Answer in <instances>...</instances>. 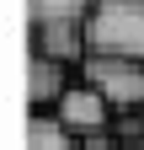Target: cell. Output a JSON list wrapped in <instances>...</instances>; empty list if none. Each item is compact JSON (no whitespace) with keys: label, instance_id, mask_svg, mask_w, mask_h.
Returning <instances> with one entry per match:
<instances>
[{"label":"cell","instance_id":"cell-2","mask_svg":"<svg viewBox=\"0 0 144 150\" xmlns=\"http://www.w3.org/2000/svg\"><path fill=\"white\" fill-rule=\"evenodd\" d=\"M85 86L117 118L123 112H144V64H134V59H96L91 54L85 59Z\"/></svg>","mask_w":144,"mask_h":150},{"label":"cell","instance_id":"cell-1","mask_svg":"<svg viewBox=\"0 0 144 150\" xmlns=\"http://www.w3.org/2000/svg\"><path fill=\"white\" fill-rule=\"evenodd\" d=\"M96 59H134L144 64V0H96L85 22Z\"/></svg>","mask_w":144,"mask_h":150},{"label":"cell","instance_id":"cell-4","mask_svg":"<svg viewBox=\"0 0 144 150\" xmlns=\"http://www.w3.org/2000/svg\"><path fill=\"white\" fill-rule=\"evenodd\" d=\"M69 86H75V81H69L64 64H53V59H43V54H32V64H27V97H32V107H38V112H53V107L64 102Z\"/></svg>","mask_w":144,"mask_h":150},{"label":"cell","instance_id":"cell-5","mask_svg":"<svg viewBox=\"0 0 144 150\" xmlns=\"http://www.w3.org/2000/svg\"><path fill=\"white\" fill-rule=\"evenodd\" d=\"M27 11H32V32L38 27H85L96 0H27Z\"/></svg>","mask_w":144,"mask_h":150},{"label":"cell","instance_id":"cell-6","mask_svg":"<svg viewBox=\"0 0 144 150\" xmlns=\"http://www.w3.org/2000/svg\"><path fill=\"white\" fill-rule=\"evenodd\" d=\"M27 150H80V134H69L53 112H32V123H27Z\"/></svg>","mask_w":144,"mask_h":150},{"label":"cell","instance_id":"cell-3","mask_svg":"<svg viewBox=\"0 0 144 150\" xmlns=\"http://www.w3.org/2000/svg\"><path fill=\"white\" fill-rule=\"evenodd\" d=\"M53 118H59L69 134L91 139V134H107V129H112V118H117V112H112V107H107L91 86L80 81V86H69V91H64V102L53 107Z\"/></svg>","mask_w":144,"mask_h":150},{"label":"cell","instance_id":"cell-7","mask_svg":"<svg viewBox=\"0 0 144 150\" xmlns=\"http://www.w3.org/2000/svg\"><path fill=\"white\" fill-rule=\"evenodd\" d=\"M123 150H144V145H123Z\"/></svg>","mask_w":144,"mask_h":150}]
</instances>
